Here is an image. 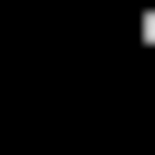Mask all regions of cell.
<instances>
[{"label":"cell","mask_w":155,"mask_h":155,"mask_svg":"<svg viewBox=\"0 0 155 155\" xmlns=\"http://www.w3.org/2000/svg\"><path fill=\"white\" fill-rule=\"evenodd\" d=\"M133 55H144V67H155V0H144V11H133Z\"/></svg>","instance_id":"6da1fadb"}]
</instances>
